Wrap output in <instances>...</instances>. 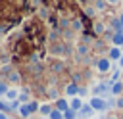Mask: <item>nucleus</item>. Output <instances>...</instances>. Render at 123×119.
Masks as SVG:
<instances>
[{
  "mask_svg": "<svg viewBox=\"0 0 123 119\" xmlns=\"http://www.w3.org/2000/svg\"><path fill=\"white\" fill-rule=\"evenodd\" d=\"M38 109H40V104H38L37 100H31V102L23 104V106H21V109H19L17 113H19L21 117H31V115H33L35 111H38Z\"/></svg>",
  "mask_w": 123,
  "mask_h": 119,
  "instance_id": "obj_1",
  "label": "nucleus"
},
{
  "mask_svg": "<svg viewBox=\"0 0 123 119\" xmlns=\"http://www.w3.org/2000/svg\"><path fill=\"white\" fill-rule=\"evenodd\" d=\"M90 106H92L94 111H106L108 109V100H104L100 96H92L90 98Z\"/></svg>",
  "mask_w": 123,
  "mask_h": 119,
  "instance_id": "obj_2",
  "label": "nucleus"
},
{
  "mask_svg": "<svg viewBox=\"0 0 123 119\" xmlns=\"http://www.w3.org/2000/svg\"><path fill=\"white\" fill-rule=\"evenodd\" d=\"M96 67H98L100 73H108V71L111 69V60H110V58H100V60L96 61Z\"/></svg>",
  "mask_w": 123,
  "mask_h": 119,
  "instance_id": "obj_3",
  "label": "nucleus"
},
{
  "mask_svg": "<svg viewBox=\"0 0 123 119\" xmlns=\"http://www.w3.org/2000/svg\"><path fill=\"white\" fill-rule=\"evenodd\" d=\"M121 56H123V50H121L119 46H111V48H110V52H108V58H110L111 61H119V60H121Z\"/></svg>",
  "mask_w": 123,
  "mask_h": 119,
  "instance_id": "obj_4",
  "label": "nucleus"
},
{
  "mask_svg": "<svg viewBox=\"0 0 123 119\" xmlns=\"http://www.w3.org/2000/svg\"><path fill=\"white\" fill-rule=\"evenodd\" d=\"M79 92H81V88H79V84H77V83H69V84L65 86V94H67V96H71V98H75Z\"/></svg>",
  "mask_w": 123,
  "mask_h": 119,
  "instance_id": "obj_5",
  "label": "nucleus"
},
{
  "mask_svg": "<svg viewBox=\"0 0 123 119\" xmlns=\"http://www.w3.org/2000/svg\"><path fill=\"white\" fill-rule=\"evenodd\" d=\"M83 106H85V104H83V100H81L79 96H75V98H71V102H69V107H71L73 111H77V113L81 111V107H83Z\"/></svg>",
  "mask_w": 123,
  "mask_h": 119,
  "instance_id": "obj_6",
  "label": "nucleus"
},
{
  "mask_svg": "<svg viewBox=\"0 0 123 119\" xmlns=\"http://www.w3.org/2000/svg\"><path fill=\"white\" fill-rule=\"evenodd\" d=\"M54 107H56V109H60V111H63V113H65V111H67V109H69V102H67V100H65V98H58V100H56V106H54Z\"/></svg>",
  "mask_w": 123,
  "mask_h": 119,
  "instance_id": "obj_7",
  "label": "nucleus"
},
{
  "mask_svg": "<svg viewBox=\"0 0 123 119\" xmlns=\"http://www.w3.org/2000/svg\"><path fill=\"white\" fill-rule=\"evenodd\" d=\"M92 113H94V109H92V106L88 104V106H83V107H81V111H79L77 115H79V117H83V119H88Z\"/></svg>",
  "mask_w": 123,
  "mask_h": 119,
  "instance_id": "obj_8",
  "label": "nucleus"
},
{
  "mask_svg": "<svg viewBox=\"0 0 123 119\" xmlns=\"http://www.w3.org/2000/svg\"><path fill=\"white\" fill-rule=\"evenodd\" d=\"M54 111V107L50 106V104H40V109H38V113H40V117H50V113Z\"/></svg>",
  "mask_w": 123,
  "mask_h": 119,
  "instance_id": "obj_9",
  "label": "nucleus"
},
{
  "mask_svg": "<svg viewBox=\"0 0 123 119\" xmlns=\"http://www.w3.org/2000/svg\"><path fill=\"white\" fill-rule=\"evenodd\" d=\"M111 94H113V96H121V94H123V83H121V81H117V83L111 84Z\"/></svg>",
  "mask_w": 123,
  "mask_h": 119,
  "instance_id": "obj_10",
  "label": "nucleus"
},
{
  "mask_svg": "<svg viewBox=\"0 0 123 119\" xmlns=\"http://www.w3.org/2000/svg\"><path fill=\"white\" fill-rule=\"evenodd\" d=\"M111 42H113V46H119V48H123V33H113V36H111Z\"/></svg>",
  "mask_w": 123,
  "mask_h": 119,
  "instance_id": "obj_11",
  "label": "nucleus"
},
{
  "mask_svg": "<svg viewBox=\"0 0 123 119\" xmlns=\"http://www.w3.org/2000/svg\"><path fill=\"white\" fill-rule=\"evenodd\" d=\"M17 98H19V92H17L15 88H10L8 94H6V100H8V102H13V100H17Z\"/></svg>",
  "mask_w": 123,
  "mask_h": 119,
  "instance_id": "obj_12",
  "label": "nucleus"
},
{
  "mask_svg": "<svg viewBox=\"0 0 123 119\" xmlns=\"http://www.w3.org/2000/svg\"><path fill=\"white\" fill-rule=\"evenodd\" d=\"M0 111H2V113H8V111H12V106H10V102H6V100H0Z\"/></svg>",
  "mask_w": 123,
  "mask_h": 119,
  "instance_id": "obj_13",
  "label": "nucleus"
},
{
  "mask_svg": "<svg viewBox=\"0 0 123 119\" xmlns=\"http://www.w3.org/2000/svg\"><path fill=\"white\" fill-rule=\"evenodd\" d=\"M63 119H79V115H77V111H73L71 107L63 113Z\"/></svg>",
  "mask_w": 123,
  "mask_h": 119,
  "instance_id": "obj_14",
  "label": "nucleus"
},
{
  "mask_svg": "<svg viewBox=\"0 0 123 119\" xmlns=\"http://www.w3.org/2000/svg\"><path fill=\"white\" fill-rule=\"evenodd\" d=\"M50 119H63V111H60V109L54 107V111L50 113Z\"/></svg>",
  "mask_w": 123,
  "mask_h": 119,
  "instance_id": "obj_15",
  "label": "nucleus"
},
{
  "mask_svg": "<svg viewBox=\"0 0 123 119\" xmlns=\"http://www.w3.org/2000/svg\"><path fill=\"white\" fill-rule=\"evenodd\" d=\"M17 100H19V102H21V104H27V102H29V96H27V92H25V90H23V92H21V94H19V98H17Z\"/></svg>",
  "mask_w": 123,
  "mask_h": 119,
  "instance_id": "obj_16",
  "label": "nucleus"
},
{
  "mask_svg": "<svg viewBox=\"0 0 123 119\" xmlns=\"http://www.w3.org/2000/svg\"><path fill=\"white\" fill-rule=\"evenodd\" d=\"M8 90H10V88H8V84H6V83H0V96H6V94H8Z\"/></svg>",
  "mask_w": 123,
  "mask_h": 119,
  "instance_id": "obj_17",
  "label": "nucleus"
},
{
  "mask_svg": "<svg viewBox=\"0 0 123 119\" xmlns=\"http://www.w3.org/2000/svg\"><path fill=\"white\" fill-rule=\"evenodd\" d=\"M115 107H117V109H123V96H117V100H115Z\"/></svg>",
  "mask_w": 123,
  "mask_h": 119,
  "instance_id": "obj_18",
  "label": "nucleus"
},
{
  "mask_svg": "<svg viewBox=\"0 0 123 119\" xmlns=\"http://www.w3.org/2000/svg\"><path fill=\"white\" fill-rule=\"evenodd\" d=\"M10 81L17 84V83H19V75H17V73H10Z\"/></svg>",
  "mask_w": 123,
  "mask_h": 119,
  "instance_id": "obj_19",
  "label": "nucleus"
},
{
  "mask_svg": "<svg viewBox=\"0 0 123 119\" xmlns=\"http://www.w3.org/2000/svg\"><path fill=\"white\" fill-rule=\"evenodd\" d=\"M94 29H96V33H104V23H96Z\"/></svg>",
  "mask_w": 123,
  "mask_h": 119,
  "instance_id": "obj_20",
  "label": "nucleus"
},
{
  "mask_svg": "<svg viewBox=\"0 0 123 119\" xmlns=\"http://www.w3.org/2000/svg\"><path fill=\"white\" fill-rule=\"evenodd\" d=\"M96 8H98V10H104V8H106V2H104V0H98V2H96Z\"/></svg>",
  "mask_w": 123,
  "mask_h": 119,
  "instance_id": "obj_21",
  "label": "nucleus"
},
{
  "mask_svg": "<svg viewBox=\"0 0 123 119\" xmlns=\"http://www.w3.org/2000/svg\"><path fill=\"white\" fill-rule=\"evenodd\" d=\"M86 50H88V48H86L85 44H81V46H79V54H86Z\"/></svg>",
  "mask_w": 123,
  "mask_h": 119,
  "instance_id": "obj_22",
  "label": "nucleus"
},
{
  "mask_svg": "<svg viewBox=\"0 0 123 119\" xmlns=\"http://www.w3.org/2000/svg\"><path fill=\"white\" fill-rule=\"evenodd\" d=\"M73 27H75V29H81L83 25H81V21H79V19H75V21H73Z\"/></svg>",
  "mask_w": 123,
  "mask_h": 119,
  "instance_id": "obj_23",
  "label": "nucleus"
},
{
  "mask_svg": "<svg viewBox=\"0 0 123 119\" xmlns=\"http://www.w3.org/2000/svg\"><path fill=\"white\" fill-rule=\"evenodd\" d=\"M86 15H94V10L92 8H86Z\"/></svg>",
  "mask_w": 123,
  "mask_h": 119,
  "instance_id": "obj_24",
  "label": "nucleus"
},
{
  "mask_svg": "<svg viewBox=\"0 0 123 119\" xmlns=\"http://www.w3.org/2000/svg\"><path fill=\"white\" fill-rule=\"evenodd\" d=\"M108 119H119V117H117V113H110V115H108Z\"/></svg>",
  "mask_w": 123,
  "mask_h": 119,
  "instance_id": "obj_25",
  "label": "nucleus"
},
{
  "mask_svg": "<svg viewBox=\"0 0 123 119\" xmlns=\"http://www.w3.org/2000/svg\"><path fill=\"white\" fill-rule=\"evenodd\" d=\"M0 119H8V115H6V113H2V111H0Z\"/></svg>",
  "mask_w": 123,
  "mask_h": 119,
  "instance_id": "obj_26",
  "label": "nucleus"
},
{
  "mask_svg": "<svg viewBox=\"0 0 123 119\" xmlns=\"http://www.w3.org/2000/svg\"><path fill=\"white\" fill-rule=\"evenodd\" d=\"M108 4H117V0H106Z\"/></svg>",
  "mask_w": 123,
  "mask_h": 119,
  "instance_id": "obj_27",
  "label": "nucleus"
},
{
  "mask_svg": "<svg viewBox=\"0 0 123 119\" xmlns=\"http://www.w3.org/2000/svg\"><path fill=\"white\" fill-rule=\"evenodd\" d=\"M117 19H119V21H121V25H123V12H121V15H119Z\"/></svg>",
  "mask_w": 123,
  "mask_h": 119,
  "instance_id": "obj_28",
  "label": "nucleus"
},
{
  "mask_svg": "<svg viewBox=\"0 0 123 119\" xmlns=\"http://www.w3.org/2000/svg\"><path fill=\"white\" fill-rule=\"evenodd\" d=\"M119 67H123V56H121V60H119Z\"/></svg>",
  "mask_w": 123,
  "mask_h": 119,
  "instance_id": "obj_29",
  "label": "nucleus"
},
{
  "mask_svg": "<svg viewBox=\"0 0 123 119\" xmlns=\"http://www.w3.org/2000/svg\"><path fill=\"white\" fill-rule=\"evenodd\" d=\"M40 119H50V117H40Z\"/></svg>",
  "mask_w": 123,
  "mask_h": 119,
  "instance_id": "obj_30",
  "label": "nucleus"
},
{
  "mask_svg": "<svg viewBox=\"0 0 123 119\" xmlns=\"http://www.w3.org/2000/svg\"><path fill=\"white\" fill-rule=\"evenodd\" d=\"M121 83H123V79H121Z\"/></svg>",
  "mask_w": 123,
  "mask_h": 119,
  "instance_id": "obj_31",
  "label": "nucleus"
}]
</instances>
